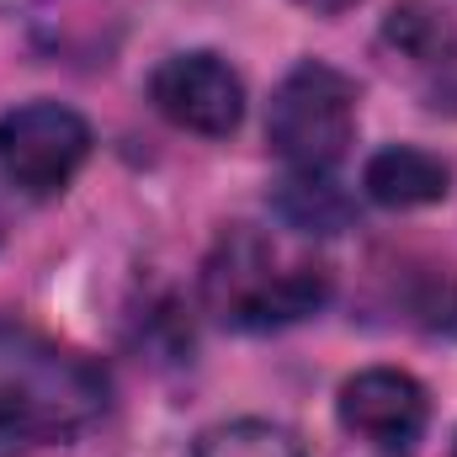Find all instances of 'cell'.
I'll list each match as a JSON object with an SVG mask.
<instances>
[{"instance_id":"obj_1","label":"cell","mask_w":457,"mask_h":457,"mask_svg":"<svg viewBox=\"0 0 457 457\" xmlns=\"http://www.w3.org/2000/svg\"><path fill=\"white\" fill-rule=\"evenodd\" d=\"M107 372L75 345L0 314V453L59 447L107 415Z\"/></svg>"},{"instance_id":"obj_2","label":"cell","mask_w":457,"mask_h":457,"mask_svg":"<svg viewBox=\"0 0 457 457\" xmlns=\"http://www.w3.org/2000/svg\"><path fill=\"white\" fill-rule=\"evenodd\" d=\"M336 277L320 255L234 224L203 261V309L228 330H277L325 309Z\"/></svg>"},{"instance_id":"obj_3","label":"cell","mask_w":457,"mask_h":457,"mask_svg":"<svg viewBox=\"0 0 457 457\" xmlns=\"http://www.w3.org/2000/svg\"><path fill=\"white\" fill-rule=\"evenodd\" d=\"M266 138L293 170H330L356 138V86L330 64H298L271 96Z\"/></svg>"},{"instance_id":"obj_4","label":"cell","mask_w":457,"mask_h":457,"mask_svg":"<svg viewBox=\"0 0 457 457\" xmlns=\"http://www.w3.org/2000/svg\"><path fill=\"white\" fill-rule=\"evenodd\" d=\"M91 160V122L59 102H21L0 117V170L27 197H59Z\"/></svg>"},{"instance_id":"obj_5","label":"cell","mask_w":457,"mask_h":457,"mask_svg":"<svg viewBox=\"0 0 457 457\" xmlns=\"http://www.w3.org/2000/svg\"><path fill=\"white\" fill-rule=\"evenodd\" d=\"M149 102L165 122H176L187 133L228 138L245 117V80L234 75L224 54L192 48V54H170L149 75Z\"/></svg>"},{"instance_id":"obj_6","label":"cell","mask_w":457,"mask_h":457,"mask_svg":"<svg viewBox=\"0 0 457 457\" xmlns=\"http://www.w3.org/2000/svg\"><path fill=\"white\" fill-rule=\"evenodd\" d=\"M341 426L388 457H410L431 426L426 388L399 367H367L341 383Z\"/></svg>"},{"instance_id":"obj_7","label":"cell","mask_w":457,"mask_h":457,"mask_svg":"<svg viewBox=\"0 0 457 457\" xmlns=\"http://www.w3.org/2000/svg\"><path fill=\"white\" fill-rule=\"evenodd\" d=\"M361 192L378 208H431L453 192V170L442 154H426L415 144H394V149H378L367 160Z\"/></svg>"},{"instance_id":"obj_8","label":"cell","mask_w":457,"mask_h":457,"mask_svg":"<svg viewBox=\"0 0 457 457\" xmlns=\"http://www.w3.org/2000/svg\"><path fill=\"white\" fill-rule=\"evenodd\" d=\"M277 213L298 234H341L351 224V197L330 181V170H298L277 187Z\"/></svg>"},{"instance_id":"obj_9","label":"cell","mask_w":457,"mask_h":457,"mask_svg":"<svg viewBox=\"0 0 457 457\" xmlns=\"http://www.w3.org/2000/svg\"><path fill=\"white\" fill-rule=\"evenodd\" d=\"M383 43L415 64H447L457 48V32L431 0H399L383 21Z\"/></svg>"},{"instance_id":"obj_10","label":"cell","mask_w":457,"mask_h":457,"mask_svg":"<svg viewBox=\"0 0 457 457\" xmlns=\"http://www.w3.org/2000/svg\"><path fill=\"white\" fill-rule=\"evenodd\" d=\"M192 457H303L298 436L271 420H224L197 436Z\"/></svg>"},{"instance_id":"obj_11","label":"cell","mask_w":457,"mask_h":457,"mask_svg":"<svg viewBox=\"0 0 457 457\" xmlns=\"http://www.w3.org/2000/svg\"><path fill=\"white\" fill-rule=\"evenodd\" d=\"M410 309L431 336H457V271H426L410 293Z\"/></svg>"},{"instance_id":"obj_12","label":"cell","mask_w":457,"mask_h":457,"mask_svg":"<svg viewBox=\"0 0 457 457\" xmlns=\"http://www.w3.org/2000/svg\"><path fill=\"white\" fill-rule=\"evenodd\" d=\"M303 11H314V16H345L351 5H361V0H298Z\"/></svg>"},{"instance_id":"obj_13","label":"cell","mask_w":457,"mask_h":457,"mask_svg":"<svg viewBox=\"0 0 457 457\" xmlns=\"http://www.w3.org/2000/svg\"><path fill=\"white\" fill-rule=\"evenodd\" d=\"M21 5H37V0H0V11H21Z\"/></svg>"},{"instance_id":"obj_14","label":"cell","mask_w":457,"mask_h":457,"mask_svg":"<svg viewBox=\"0 0 457 457\" xmlns=\"http://www.w3.org/2000/svg\"><path fill=\"white\" fill-rule=\"evenodd\" d=\"M453 457H457V442H453Z\"/></svg>"}]
</instances>
